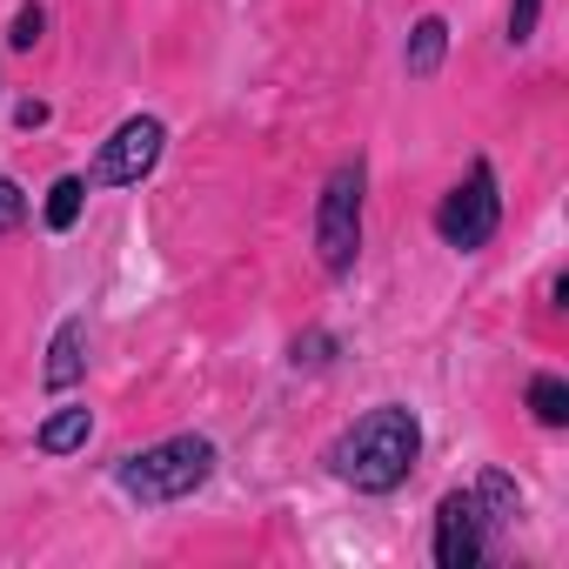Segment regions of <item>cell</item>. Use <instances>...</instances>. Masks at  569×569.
<instances>
[{
    "label": "cell",
    "instance_id": "6da1fadb",
    "mask_svg": "<svg viewBox=\"0 0 569 569\" xmlns=\"http://www.w3.org/2000/svg\"><path fill=\"white\" fill-rule=\"evenodd\" d=\"M416 456H422L416 416H409V409H369V416L336 442V476L356 482V489H369V496H382V489H396V482L416 469Z\"/></svg>",
    "mask_w": 569,
    "mask_h": 569
},
{
    "label": "cell",
    "instance_id": "7a4b0ae2",
    "mask_svg": "<svg viewBox=\"0 0 569 569\" xmlns=\"http://www.w3.org/2000/svg\"><path fill=\"white\" fill-rule=\"evenodd\" d=\"M516 516V489L502 476H482V489L469 496H442L436 509V562L442 569H476L489 549V522Z\"/></svg>",
    "mask_w": 569,
    "mask_h": 569
},
{
    "label": "cell",
    "instance_id": "3957f363",
    "mask_svg": "<svg viewBox=\"0 0 569 569\" xmlns=\"http://www.w3.org/2000/svg\"><path fill=\"white\" fill-rule=\"evenodd\" d=\"M214 469V449L201 436H174V442H154L141 456L121 462V489L141 496V502H174V496H194Z\"/></svg>",
    "mask_w": 569,
    "mask_h": 569
},
{
    "label": "cell",
    "instance_id": "277c9868",
    "mask_svg": "<svg viewBox=\"0 0 569 569\" xmlns=\"http://www.w3.org/2000/svg\"><path fill=\"white\" fill-rule=\"evenodd\" d=\"M436 228H442L449 248H482V241L496 234V181H489L482 161L469 168L462 188H449V201L436 208Z\"/></svg>",
    "mask_w": 569,
    "mask_h": 569
},
{
    "label": "cell",
    "instance_id": "5b68a950",
    "mask_svg": "<svg viewBox=\"0 0 569 569\" xmlns=\"http://www.w3.org/2000/svg\"><path fill=\"white\" fill-rule=\"evenodd\" d=\"M316 234H322V261L342 274V268L356 261V241H362V168H342V174L329 181Z\"/></svg>",
    "mask_w": 569,
    "mask_h": 569
},
{
    "label": "cell",
    "instance_id": "8992f818",
    "mask_svg": "<svg viewBox=\"0 0 569 569\" xmlns=\"http://www.w3.org/2000/svg\"><path fill=\"white\" fill-rule=\"evenodd\" d=\"M161 161V121H121L114 134H108V148H101V161H94V181L101 188H128V181H141L148 168Z\"/></svg>",
    "mask_w": 569,
    "mask_h": 569
},
{
    "label": "cell",
    "instance_id": "52a82bcc",
    "mask_svg": "<svg viewBox=\"0 0 569 569\" xmlns=\"http://www.w3.org/2000/svg\"><path fill=\"white\" fill-rule=\"evenodd\" d=\"M88 429H94V422H88V409H61V416L41 429V449H48V456H68V449H81V442H88Z\"/></svg>",
    "mask_w": 569,
    "mask_h": 569
},
{
    "label": "cell",
    "instance_id": "ba28073f",
    "mask_svg": "<svg viewBox=\"0 0 569 569\" xmlns=\"http://www.w3.org/2000/svg\"><path fill=\"white\" fill-rule=\"evenodd\" d=\"M74 376H81V329L68 322V329H61V342H54V362H48V382L61 389V382H74Z\"/></svg>",
    "mask_w": 569,
    "mask_h": 569
},
{
    "label": "cell",
    "instance_id": "9c48e42d",
    "mask_svg": "<svg viewBox=\"0 0 569 569\" xmlns=\"http://www.w3.org/2000/svg\"><path fill=\"white\" fill-rule=\"evenodd\" d=\"M529 402H536L542 422H562V416H569V389H562L556 376H536V382H529Z\"/></svg>",
    "mask_w": 569,
    "mask_h": 569
},
{
    "label": "cell",
    "instance_id": "30bf717a",
    "mask_svg": "<svg viewBox=\"0 0 569 569\" xmlns=\"http://www.w3.org/2000/svg\"><path fill=\"white\" fill-rule=\"evenodd\" d=\"M81 194H88V181H54V201H48V228H68L74 214H81Z\"/></svg>",
    "mask_w": 569,
    "mask_h": 569
},
{
    "label": "cell",
    "instance_id": "8fae6325",
    "mask_svg": "<svg viewBox=\"0 0 569 569\" xmlns=\"http://www.w3.org/2000/svg\"><path fill=\"white\" fill-rule=\"evenodd\" d=\"M436 61H442V21H422V28H416V54H409V68L429 74Z\"/></svg>",
    "mask_w": 569,
    "mask_h": 569
},
{
    "label": "cell",
    "instance_id": "7c38bea8",
    "mask_svg": "<svg viewBox=\"0 0 569 569\" xmlns=\"http://www.w3.org/2000/svg\"><path fill=\"white\" fill-rule=\"evenodd\" d=\"M21 214H28V194H21L8 174H0V234H8V228H21Z\"/></svg>",
    "mask_w": 569,
    "mask_h": 569
},
{
    "label": "cell",
    "instance_id": "4fadbf2b",
    "mask_svg": "<svg viewBox=\"0 0 569 569\" xmlns=\"http://www.w3.org/2000/svg\"><path fill=\"white\" fill-rule=\"evenodd\" d=\"M529 28H536V0H522V8L509 14V34H516V41H529Z\"/></svg>",
    "mask_w": 569,
    "mask_h": 569
},
{
    "label": "cell",
    "instance_id": "5bb4252c",
    "mask_svg": "<svg viewBox=\"0 0 569 569\" xmlns=\"http://www.w3.org/2000/svg\"><path fill=\"white\" fill-rule=\"evenodd\" d=\"M41 41V14H21V28H14V48H34Z\"/></svg>",
    "mask_w": 569,
    "mask_h": 569
}]
</instances>
